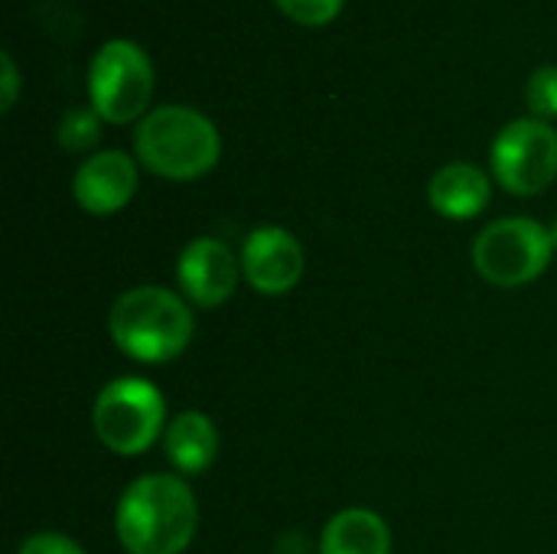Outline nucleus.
<instances>
[{"mask_svg":"<svg viewBox=\"0 0 557 554\" xmlns=\"http://www.w3.org/2000/svg\"><path fill=\"white\" fill-rule=\"evenodd\" d=\"M134 150L150 173L189 183L219 163L222 137L202 111L186 104H163L137 124Z\"/></svg>","mask_w":557,"mask_h":554,"instance_id":"obj_2","label":"nucleus"},{"mask_svg":"<svg viewBox=\"0 0 557 554\" xmlns=\"http://www.w3.org/2000/svg\"><path fill=\"white\" fill-rule=\"evenodd\" d=\"M108 330L124 356L137 362H170L186 353L196 323L180 294L144 284L114 300Z\"/></svg>","mask_w":557,"mask_h":554,"instance_id":"obj_3","label":"nucleus"},{"mask_svg":"<svg viewBox=\"0 0 557 554\" xmlns=\"http://www.w3.org/2000/svg\"><path fill=\"white\" fill-rule=\"evenodd\" d=\"M101 137V114L95 108H69L59 121V144L69 153H82L95 147Z\"/></svg>","mask_w":557,"mask_h":554,"instance_id":"obj_14","label":"nucleus"},{"mask_svg":"<svg viewBox=\"0 0 557 554\" xmlns=\"http://www.w3.org/2000/svg\"><path fill=\"white\" fill-rule=\"evenodd\" d=\"M153 85V62L134 39H108L91 56L88 98L108 124H131L137 118H147Z\"/></svg>","mask_w":557,"mask_h":554,"instance_id":"obj_4","label":"nucleus"},{"mask_svg":"<svg viewBox=\"0 0 557 554\" xmlns=\"http://www.w3.org/2000/svg\"><path fill=\"white\" fill-rule=\"evenodd\" d=\"M166 405L153 382L147 379H114L108 382L91 411V424L98 441L117 457H137L153 447L163 434Z\"/></svg>","mask_w":557,"mask_h":554,"instance_id":"obj_5","label":"nucleus"},{"mask_svg":"<svg viewBox=\"0 0 557 554\" xmlns=\"http://www.w3.org/2000/svg\"><path fill=\"white\" fill-rule=\"evenodd\" d=\"M552 232L535 219H499L486 225L473 242L476 271L496 287H522L545 274L552 264Z\"/></svg>","mask_w":557,"mask_h":554,"instance_id":"obj_6","label":"nucleus"},{"mask_svg":"<svg viewBox=\"0 0 557 554\" xmlns=\"http://www.w3.org/2000/svg\"><path fill=\"white\" fill-rule=\"evenodd\" d=\"M199 522L193 490L170 473L134 480L117 503L114 529L127 554H183Z\"/></svg>","mask_w":557,"mask_h":554,"instance_id":"obj_1","label":"nucleus"},{"mask_svg":"<svg viewBox=\"0 0 557 554\" xmlns=\"http://www.w3.org/2000/svg\"><path fill=\"white\" fill-rule=\"evenodd\" d=\"M20 554H85L78 542H72L69 535L59 532H39L33 539H26L20 545Z\"/></svg>","mask_w":557,"mask_h":554,"instance_id":"obj_17","label":"nucleus"},{"mask_svg":"<svg viewBox=\"0 0 557 554\" xmlns=\"http://www.w3.org/2000/svg\"><path fill=\"white\" fill-rule=\"evenodd\" d=\"M552 242H555V248H557V219H555V225H552Z\"/></svg>","mask_w":557,"mask_h":554,"instance_id":"obj_19","label":"nucleus"},{"mask_svg":"<svg viewBox=\"0 0 557 554\" xmlns=\"http://www.w3.org/2000/svg\"><path fill=\"white\" fill-rule=\"evenodd\" d=\"M242 274L258 294L281 297L304 278V248L287 229L261 225L242 245Z\"/></svg>","mask_w":557,"mask_h":554,"instance_id":"obj_8","label":"nucleus"},{"mask_svg":"<svg viewBox=\"0 0 557 554\" xmlns=\"http://www.w3.org/2000/svg\"><path fill=\"white\" fill-rule=\"evenodd\" d=\"M320 554H392V532L372 509H343L326 522Z\"/></svg>","mask_w":557,"mask_h":554,"instance_id":"obj_13","label":"nucleus"},{"mask_svg":"<svg viewBox=\"0 0 557 554\" xmlns=\"http://www.w3.org/2000/svg\"><path fill=\"white\" fill-rule=\"evenodd\" d=\"M525 104H529L532 118H539V121L557 118V65H542L529 75Z\"/></svg>","mask_w":557,"mask_h":554,"instance_id":"obj_15","label":"nucleus"},{"mask_svg":"<svg viewBox=\"0 0 557 554\" xmlns=\"http://www.w3.org/2000/svg\"><path fill=\"white\" fill-rule=\"evenodd\" d=\"M0 75H3V91H0L3 98H0V108L10 111L13 101H16V95H20V72H16V62H13L10 52L0 56Z\"/></svg>","mask_w":557,"mask_h":554,"instance_id":"obj_18","label":"nucleus"},{"mask_svg":"<svg viewBox=\"0 0 557 554\" xmlns=\"http://www.w3.org/2000/svg\"><path fill=\"white\" fill-rule=\"evenodd\" d=\"M496 183L512 196H539L557 176V131L548 121H509L490 150Z\"/></svg>","mask_w":557,"mask_h":554,"instance_id":"obj_7","label":"nucleus"},{"mask_svg":"<svg viewBox=\"0 0 557 554\" xmlns=\"http://www.w3.org/2000/svg\"><path fill=\"white\" fill-rule=\"evenodd\" d=\"M274 3L287 20H294L300 26H326L346 7V0H274Z\"/></svg>","mask_w":557,"mask_h":554,"instance_id":"obj_16","label":"nucleus"},{"mask_svg":"<svg viewBox=\"0 0 557 554\" xmlns=\"http://www.w3.org/2000/svg\"><path fill=\"white\" fill-rule=\"evenodd\" d=\"M137 193V163L124 150L91 153L72 176V196L88 216H114Z\"/></svg>","mask_w":557,"mask_h":554,"instance_id":"obj_10","label":"nucleus"},{"mask_svg":"<svg viewBox=\"0 0 557 554\" xmlns=\"http://www.w3.org/2000/svg\"><path fill=\"white\" fill-rule=\"evenodd\" d=\"M166 460L180 473H202L215 464L219 454V431L209 415L202 411H183L170 421L163 434Z\"/></svg>","mask_w":557,"mask_h":554,"instance_id":"obj_12","label":"nucleus"},{"mask_svg":"<svg viewBox=\"0 0 557 554\" xmlns=\"http://www.w3.org/2000/svg\"><path fill=\"white\" fill-rule=\"evenodd\" d=\"M490 196H493V180L476 163H463V160L441 167L428 186V199L434 212L457 222L476 219L490 206Z\"/></svg>","mask_w":557,"mask_h":554,"instance_id":"obj_11","label":"nucleus"},{"mask_svg":"<svg viewBox=\"0 0 557 554\" xmlns=\"http://www.w3.org/2000/svg\"><path fill=\"white\" fill-rule=\"evenodd\" d=\"M242 274V258L232 255V248L219 238H193L176 261V281L183 294L199 307H219L225 304Z\"/></svg>","mask_w":557,"mask_h":554,"instance_id":"obj_9","label":"nucleus"}]
</instances>
